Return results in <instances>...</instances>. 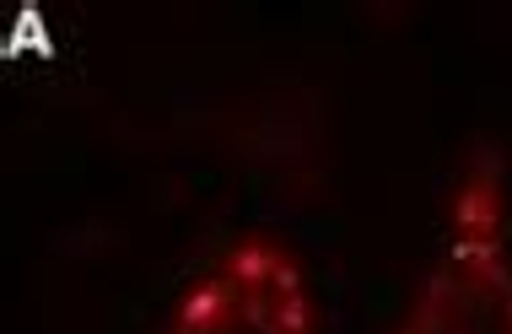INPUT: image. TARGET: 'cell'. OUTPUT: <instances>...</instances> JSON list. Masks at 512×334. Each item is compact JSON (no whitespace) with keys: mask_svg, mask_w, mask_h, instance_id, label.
Returning <instances> with one entry per match:
<instances>
[{"mask_svg":"<svg viewBox=\"0 0 512 334\" xmlns=\"http://www.w3.org/2000/svg\"><path fill=\"white\" fill-rule=\"evenodd\" d=\"M157 334H313L308 286L292 248L270 238L232 243L211 270L184 286Z\"/></svg>","mask_w":512,"mask_h":334,"instance_id":"2","label":"cell"},{"mask_svg":"<svg viewBox=\"0 0 512 334\" xmlns=\"http://www.w3.org/2000/svg\"><path fill=\"white\" fill-rule=\"evenodd\" d=\"M394 334H512V259L496 162H475L453 194V232Z\"/></svg>","mask_w":512,"mask_h":334,"instance_id":"1","label":"cell"}]
</instances>
